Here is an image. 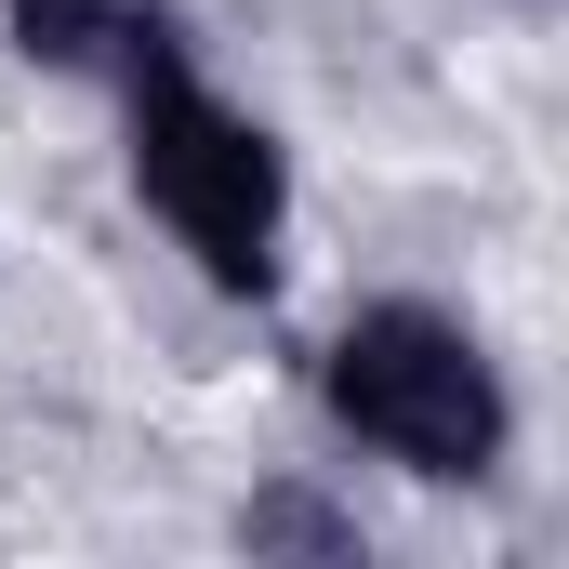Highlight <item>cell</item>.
<instances>
[{
    "label": "cell",
    "mask_w": 569,
    "mask_h": 569,
    "mask_svg": "<svg viewBox=\"0 0 569 569\" xmlns=\"http://www.w3.org/2000/svg\"><path fill=\"white\" fill-rule=\"evenodd\" d=\"M0 27H13L27 67H93L107 53V0H0Z\"/></svg>",
    "instance_id": "4"
},
{
    "label": "cell",
    "mask_w": 569,
    "mask_h": 569,
    "mask_svg": "<svg viewBox=\"0 0 569 569\" xmlns=\"http://www.w3.org/2000/svg\"><path fill=\"white\" fill-rule=\"evenodd\" d=\"M318 385H331L345 437H371V450L411 463V477H490L503 437H517L490 345H477L463 318H437V305H358Z\"/></svg>",
    "instance_id": "1"
},
{
    "label": "cell",
    "mask_w": 569,
    "mask_h": 569,
    "mask_svg": "<svg viewBox=\"0 0 569 569\" xmlns=\"http://www.w3.org/2000/svg\"><path fill=\"white\" fill-rule=\"evenodd\" d=\"M133 186H146V212H159L226 291L279 279V212H291L279 133L239 120L226 93H199L186 67H146L133 80Z\"/></svg>",
    "instance_id": "2"
},
{
    "label": "cell",
    "mask_w": 569,
    "mask_h": 569,
    "mask_svg": "<svg viewBox=\"0 0 569 569\" xmlns=\"http://www.w3.org/2000/svg\"><path fill=\"white\" fill-rule=\"evenodd\" d=\"M239 543H252V557H358V517H331V503H318V490H252V503H239Z\"/></svg>",
    "instance_id": "3"
}]
</instances>
